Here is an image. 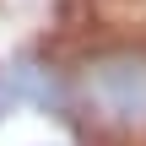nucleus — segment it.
I'll return each instance as SVG.
<instances>
[{"label": "nucleus", "mask_w": 146, "mask_h": 146, "mask_svg": "<svg viewBox=\"0 0 146 146\" xmlns=\"http://www.w3.org/2000/svg\"><path fill=\"white\" fill-rule=\"evenodd\" d=\"M0 70H5V87H11L16 108H38V114L70 125V54L22 49V54H11Z\"/></svg>", "instance_id": "f03ea898"}, {"label": "nucleus", "mask_w": 146, "mask_h": 146, "mask_svg": "<svg viewBox=\"0 0 146 146\" xmlns=\"http://www.w3.org/2000/svg\"><path fill=\"white\" fill-rule=\"evenodd\" d=\"M11 108H16V98H11V87H5V70H0V125L11 119Z\"/></svg>", "instance_id": "7ed1b4c3"}, {"label": "nucleus", "mask_w": 146, "mask_h": 146, "mask_svg": "<svg viewBox=\"0 0 146 146\" xmlns=\"http://www.w3.org/2000/svg\"><path fill=\"white\" fill-rule=\"evenodd\" d=\"M70 125L92 146H146V33H103L70 49Z\"/></svg>", "instance_id": "f257e3e1"}]
</instances>
